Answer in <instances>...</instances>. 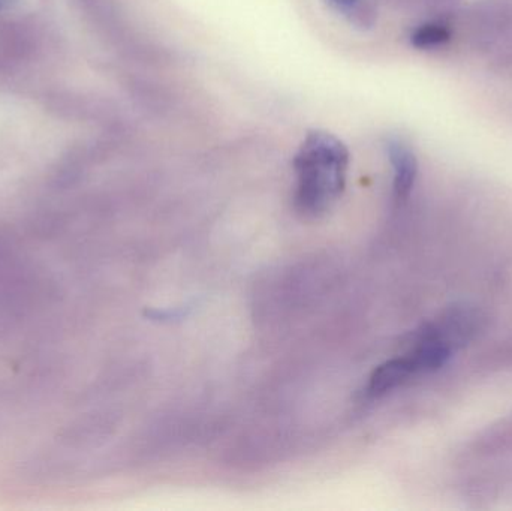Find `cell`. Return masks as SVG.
<instances>
[{"label":"cell","mask_w":512,"mask_h":511,"mask_svg":"<svg viewBox=\"0 0 512 511\" xmlns=\"http://www.w3.org/2000/svg\"><path fill=\"white\" fill-rule=\"evenodd\" d=\"M328 3L357 26H367L372 21L373 12L367 0H328Z\"/></svg>","instance_id":"obj_5"},{"label":"cell","mask_w":512,"mask_h":511,"mask_svg":"<svg viewBox=\"0 0 512 511\" xmlns=\"http://www.w3.org/2000/svg\"><path fill=\"white\" fill-rule=\"evenodd\" d=\"M348 168L349 152L339 138L330 132H309L294 158L298 212L309 218L327 213L345 191Z\"/></svg>","instance_id":"obj_1"},{"label":"cell","mask_w":512,"mask_h":511,"mask_svg":"<svg viewBox=\"0 0 512 511\" xmlns=\"http://www.w3.org/2000/svg\"><path fill=\"white\" fill-rule=\"evenodd\" d=\"M451 30L447 24L438 23V21H430V23L421 24L420 27L412 32L411 42L414 47L421 50H429L439 45H444L450 41Z\"/></svg>","instance_id":"obj_4"},{"label":"cell","mask_w":512,"mask_h":511,"mask_svg":"<svg viewBox=\"0 0 512 511\" xmlns=\"http://www.w3.org/2000/svg\"><path fill=\"white\" fill-rule=\"evenodd\" d=\"M414 375H417V372L408 356L388 360L379 365L370 375L366 395L369 398H381L405 384Z\"/></svg>","instance_id":"obj_3"},{"label":"cell","mask_w":512,"mask_h":511,"mask_svg":"<svg viewBox=\"0 0 512 511\" xmlns=\"http://www.w3.org/2000/svg\"><path fill=\"white\" fill-rule=\"evenodd\" d=\"M387 153L391 167H393L394 195H396L397 201H405L411 195L415 180H417V158H415V153L412 152L411 147L403 143L402 140H397V138L388 141Z\"/></svg>","instance_id":"obj_2"}]
</instances>
